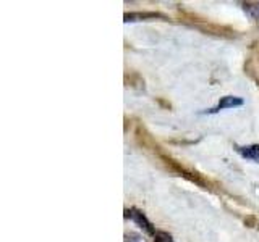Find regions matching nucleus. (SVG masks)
I'll use <instances>...</instances> for the list:
<instances>
[{
    "label": "nucleus",
    "instance_id": "nucleus-1",
    "mask_svg": "<svg viewBox=\"0 0 259 242\" xmlns=\"http://www.w3.org/2000/svg\"><path fill=\"white\" fill-rule=\"evenodd\" d=\"M125 218H130L133 223H136L143 231H146L148 234H151V236H154L156 234L157 229H154V226L152 223L146 218V215L143 212H140V210H136V208H128L125 210Z\"/></svg>",
    "mask_w": 259,
    "mask_h": 242
},
{
    "label": "nucleus",
    "instance_id": "nucleus-2",
    "mask_svg": "<svg viewBox=\"0 0 259 242\" xmlns=\"http://www.w3.org/2000/svg\"><path fill=\"white\" fill-rule=\"evenodd\" d=\"M243 103H245V102H243V99H240V97L225 95V97H222L221 100H219V103L215 105V107L209 108V110H206V111H202V115H215V113L222 111V110H232V108L241 107Z\"/></svg>",
    "mask_w": 259,
    "mask_h": 242
},
{
    "label": "nucleus",
    "instance_id": "nucleus-3",
    "mask_svg": "<svg viewBox=\"0 0 259 242\" xmlns=\"http://www.w3.org/2000/svg\"><path fill=\"white\" fill-rule=\"evenodd\" d=\"M235 150L240 153L241 158H245L253 163H259V144L249 145H235Z\"/></svg>",
    "mask_w": 259,
    "mask_h": 242
},
{
    "label": "nucleus",
    "instance_id": "nucleus-4",
    "mask_svg": "<svg viewBox=\"0 0 259 242\" xmlns=\"http://www.w3.org/2000/svg\"><path fill=\"white\" fill-rule=\"evenodd\" d=\"M245 12L251 16L253 20L259 21V4H246Z\"/></svg>",
    "mask_w": 259,
    "mask_h": 242
},
{
    "label": "nucleus",
    "instance_id": "nucleus-5",
    "mask_svg": "<svg viewBox=\"0 0 259 242\" xmlns=\"http://www.w3.org/2000/svg\"><path fill=\"white\" fill-rule=\"evenodd\" d=\"M152 237L156 242H175L172 239V236H170V234L165 232V231H156V234H154Z\"/></svg>",
    "mask_w": 259,
    "mask_h": 242
},
{
    "label": "nucleus",
    "instance_id": "nucleus-6",
    "mask_svg": "<svg viewBox=\"0 0 259 242\" xmlns=\"http://www.w3.org/2000/svg\"><path fill=\"white\" fill-rule=\"evenodd\" d=\"M125 242H144V240L141 236H138V234H126Z\"/></svg>",
    "mask_w": 259,
    "mask_h": 242
}]
</instances>
